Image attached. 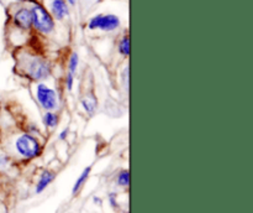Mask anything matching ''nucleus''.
Returning a JSON list of instances; mask_svg holds the SVG:
<instances>
[{"instance_id":"nucleus-1","label":"nucleus","mask_w":253,"mask_h":213,"mask_svg":"<svg viewBox=\"0 0 253 213\" xmlns=\"http://www.w3.org/2000/svg\"><path fill=\"white\" fill-rule=\"evenodd\" d=\"M48 134L27 115L17 99L0 101V150L19 170L43 154Z\"/></svg>"},{"instance_id":"nucleus-18","label":"nucleus","mask_w":253,"mask_h":213,"mask_svg":"<svg viewBox=\"0 0 253 213\" xmlns=\"http://www.w3.org/2000/svg\"><path fill=\"white\" fill-rule=\"evenodd\" d=\"M67 1H68V2H69V4H71V5H72V6H74V5H76V4H77V0H67Z\"/></svg>"},{"instance_id":"nucleus-2","label":"nucleus","mask_w":253,"mask_h":213,"mask_svg":"<svg viewBox=\"0 0 253 213\" xmlns=\"http://www.w3.org/2000/svg\"><path fill=\"white\" fill-rule=\"evenodd\" d=\"M52 71L53 67L46 57L31 53L21 54L16 59L14 68L15 74L31 83L46 81L52 76Z\"/></svg>"},{"instance_id":"nucleus-16","label":"nucleus","mask_w":253,"mask_h":213,"mask_svg":"<svg viewBox=\"0 0 253 213\" xmlns=\"http://www.w3.org/2000/svg\"><path fill=\"white\" fill-rule=\"evenodd\" d=\"M68 129H64V130L59 134V140H64V139L67 138V135H68Z\"/></svg>"},{"instance_id":"nucleus-5","label":"nucleus","mask_w":253,"mask_h":213,"mask_svg":"<svg viewBox=\"0 0 253 213\" xmlns=\"http://www.w3.org/2000/svg\"><path fill=\"white\" fill-rule=\"evenodd\" d=\"M121 25L119 16L114 14H99L91 17L88 22L89 30H101V31L110 32L119 29Z\"/></svg>"},{"instance_id":"nucleus-6","label":"nucleus","mask_w":253,"mask_h":213,"mask_svg":"<svg viewBox=\"0 0 253 213\" xmlns=\"http://www.w3.org/2000/svg\"><path fill=\"white\" fill-rule=\"evenodd\" d=\"M12 21L16 27L20 30L27 31L32 27V14L31 9L26 6H20L12 15Z\"/></svg>"},{"instance_id":"nucleus-12","label":"nucleus","mask_w":253,"mask_h":213,"mask_svg":"<svg viewBox=\"0 0 253 213\" xmlns=\"http://www.w3.org/2000/svg\"><path fill=\"white\" fill-rule=\"evenodd\" d=\"M118 50L119 52H120L121 56H130V37H128V35H124V36L121 37V40L119 41L118 45Z\"/></svg>"},{"instance_id":"nucleus-9","label":"nucleus","mask_w":253,"mask_h":213,"mask_svg":"<svg viewBox=\"0 0 253 213\" xmlns=\"http://www.w3.org/2000/svg\"><path fill=\"white\" fill-rule=\"evenodd\" d=\"M59 119H61V114L58 110L56 111H44L43 115H42V123H43L46 130L49 129H56L57 125L59 123Z\"/></svg>"},{"instance_id":"nucleus-7","label":"nucleus","mask_w":253,"mask_h":213,"mask_svg":"<svg viewBox=\"0 0 253 213\" xmlns=\"http://www.w3.org/2000/svg\"><path fill=\"white\" fill-rule=\"evenodd\" d=\"M56 178V172L53 170H48V168H44L41 172V175L39 176V180H37L36 186H35V192L36 193H42Z\"/></svg>"},{"instance_id":"nucleus-11","label":"nucleus","mask_w":253,"mask_h":213,"mask_svg":"<svg viewBox=\"0 0 253 213\" xmlns=\"http://www.w3.org/2000/svg\"><path fill=\"white\" fill-rule=\"evenodd\" d=\"M115 182L121 188H127L130 186V171H128V168H121L116 173Z\"/></svg>"},{"instance_id":"nucleus-3","label":"nucleus","mask_w":253,"mask_h":213,"mask_svg":"<svg viewBox=\"0 0 253 213\" xmlns=\"http://www.w3.org/2000/svg\"><path fill=\"white\" fill-rule=\"evenodd\" d=\"M35 84V99L39 103L40 108L43 111H56L59 109V98L58 94L54 89L44 84L43 82H39Z\"/></svg>"},{"instance_id":"nucleus-4","label":"nucleus","mask_w":253,"mask_h":213,"mask_svg":"<svg viewBox=\"0 0 253 213\" xmlns=\"http://www.w3.org/2000/svg\"><path fill=\"white\" fill-rule=\"evenodd\" d=\"M32 14V26L39 32L43 35H49L54 30V19L52 17L51 12L42 6L41 4L35 2L31 6Z\"/></svg>"},{"instance_id":"nucleus-8","label":"nucleus","mask_w":253,"mask_h":213,"mask_svg":"<svg viewBox=\"0 0 253 213\" xmlns=\"http://www.w3.org/2000/svg\"><path fill=\"white\" fill-rule=\"evenodd\" d=\"M51 12L52 17L57 20H63L64 17L68 16L69 10L66 0H52Z\"/></svg>"},{"instance_id":"nucleus-15","label":"nucleus","mask_w":253,"mask_h":213,"mask_svg":"<svg viewBox=\"0 0 253 213\" xmlns=\"http://www.w3.org/2000/svg\"><path fill=\"white\" fill-rule=\"evenodd\" d=\"M109 202H110L111 207L114 208V210H118L119 208V203H118V200H116V193H110L109 195Z\"/></svg>"},{"instance_id":"nucleus-17","label":"nucleus","mask_w":253,"mask_h":213,"mask_svg":"<svg viewBox=\"0 0 253 213\" xmlns=\"http://www.w3.org/2000/svg\"><path fill=\"white\" fill-rule=\"evenodd\" d=\"M0 213H5V205L1 200H0Z\"/></svg>"},{"instance_id":"nucleus-19","label":"nucleus","mask_w":253,"mask_h":213,"mask_svg":"<svg viewBox=\"0 0 253 213\" xmlns=\"http://www.w3.org/2000/svg\"><path fill=\"white\" fill-rule=\"evenodd\" d=\"M16 1H26V0H16Z\"/></svg>"},{"instance_id":"nucleus-14","label":"nucleus","mask_w":253,"mask_h":213,"mask_svg":"<svg viewBox=\"0 0 253 213\" xmlns=\"http://www.w3.org/2000/svg\"><path fill=\"white\" fill-rule=\"evenodd\" d=\"M9 182H10V177H7V176H4L0 173V196H1L2 193L6 192Z\"/></svg>"},{"instance_id":"nucleus-13","label":"nucleus","mask_w":253,"mask_h":213,"mask_svg":"<svg viewBox=\"0 0 253 213\" xmlns=\"http://www.w3.org/2000/svg\"><path fill=\"white\" fill-rule=\"evenodd\" d=\"M78 66H79V56L77 52H73L72 53V56L69 57V61H68V71L69 73L74 74L76 76L77 73V69H78Z\"/></svg>"},{"instance_id":"nucleus-10","label":"nucleus","mask_w":253,"mask_h":213,"mask_svg":"<svg viewBox=\"0 0 253 213\" xmlns=\"http://www.w3.org/2000/svg\"><path fill=\"white\" fill-rule=\"evenodd\" d=\"M90 172H91V166H86V167L82 171V173L79 175V177L77 178V181L74 182L73 188H72V193H73V196L78 195L79 191L83 188V186L85 185V182L88 181Z\"/></svg>"}]
</instances>
